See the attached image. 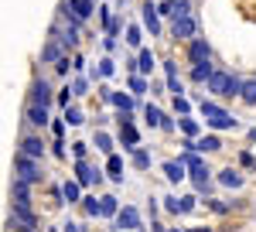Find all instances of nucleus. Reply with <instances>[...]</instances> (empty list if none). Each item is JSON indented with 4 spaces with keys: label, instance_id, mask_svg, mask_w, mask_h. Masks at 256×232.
I'll use <instances>...</instances> for the list:
<instances>
[{
    "label": "nucleus",
    "instance_id": "c9c22d12",
    "mask_svg": "<svg viewBox=\"0 0 256 232\" xmlns=\"http://www.w3.org/2000/svg\"><path fill=\"white\" fill-rule=\"evenodd\" d=\"M96 147H99V150H110V136H106V134H96Z\"/></svg>",
    "mask_w": 256,
    "mask_h": 232
},
{
    "label": "nucleus",
    "instance_id": "423d86ee",
    "mask_svg": "<svg viewBox=\"0 0 256 232\" xmlns=\"http://www.w3.org/2000/svg\"><path fill=\"white\" fill-rule=\"evenodd\" d=\"M18 178H24V181H38V168L31 164V157H28V154L20 157V164H18Z\"/></svg>",
    "mask_w": 256,
    "mask_h": 232
},
{
    "label": "nucleus",
    "instance_id": "0eeeda50",
    "mask_svg": "<svg viewBox=\"0 0 256 232\" xmlns=\"http://www.w3.org/2000/svg\"><path fill=\"white\" fill-rule=\"evenodd\" d=\"M14 198H18V208H28V205H31V198H28V181H24V178L14 181Z\"/></svg>",
    "mask_w": 256,
    "mask_h": 232
},
{
    "label": "nucleus",
    "instance_id": "a878e982",
    "mask_svg": "<svg viewBox=\"0 0 256 232\" xmlns=\"http://www.w3.org/2000/svg\"><path fill=\"white\" fill-rule=\"evenodd\" d=\"M168 86H171V92H181V82H178L174 65H168Z\"/></svg>",
    "mask_w": 256,
    "mask_h": 232
},
{
    "label": "nucleus",
    "instance_id": "9b49d317",
    "mask_svg": "<svg viewBox=\"0 0 256 232\" xmlns=\"http://www.w3.org/2000/svg\"><path fill=\"white\" fill-rule=\"evenodd\" d=\"M72 14H76V18H89V14H92V0H72Z\"/></svg>",
    "mask_w": 256,
    "mask_h": 232
},
{
    "label": "nucleus",
    "instance_id": "2eb2a0df",
    "mask_svg": "<svg viewBox=\"0 0 256 232\" xmlns=\"http://www.w3.org/2000/svg\"><path fill=\"white\" fill-rule=\"evenodd\" d=\"M48 99H52L48 86H44V82H38V86H34V102H38V106H48Z\"/></svg>",
    "mask_w": 256,
    "mask_h": 232
},
{
    "label": "nucleus",
    "instance_id": "c756f323",
    "mask_svg": "<svg viewBox=\"0 0 256 232\" xmlns=\"http://www.w3.org/2000/svg\"><path fill=\"white\" fill-rule=\"evenodd\" d=\"M181 130H184L188 136H195L198 134V123H195V120H181Z\"/></svg>",
    "mask_w": 256,
    "mask_h": 232
},
{
    "label": "nucleus",
    "instance_id": "473e14b6",
    "mask_svg": "<svg viewBox=\"0 0 256 232\" xmlns=\"http://www.w3.org/2000/svg\"><path fill=\"white\" fill-rule=\"evenodd\" d=\"M134 164H137V168H147V164H150V157L144 154V150H137V154H134Z\"/></svg>",
    "mask_w": 256,
    "mask_h": 232
},
{
    "label": "nucleus",
    "instance_id": "412c9836",
    "mask_svg": "<svg viewBox=\"0 0 256 232\" xmlns=\"http://www.w3.org/2000/svg\"><path fill=\"white\" fill-rule=\"evenodd\" d=\"M79 184H82V181H79ZM79 184H76V181H65V188H62V194H65L68 202H79Z\"/></svg>",
    "mask_w": 256,
    "mask_h": 232
},
{
    "label": "nucleus",
    "instance_id": "ddd939ff",
    "mask_svg": "<svg viewBox=\"0 0 256 232\" xmlns=\"http://www.w3.org/2000/svg\"><path fill=\"white\" fill-rule=\"evenodd\" d=\"M218 181H222L226 188H239V184H242V178H239V174L232 171V168H229V171H222V174H218Z\"/></svg>",
    "mask_w": 256,
    "mask_h": 232
},
{
    "label": "nucleus",
    "instance_id": "39448f33",
    "mask_svg": "<svg viewBox=\"0 0 256 232\" xmlns=\"http://www.w3.org/2000/svg\"><path fill=\"white\" fill-rule=\"evenodd\" d=\"M120 136H123V144H126V147H137V130H134V123H130V120H126V116H123V120H120Z\"/></svg>",
    "mask_w": 256,
    "mask_h": 232
},
{
    "label": "nucleus",
    "instance_id": "4c0bfd02",
    "mask_svg": "<svg viewBox=\"0 0 256 232\" xmlns=\"http://www.w3.org/2000/svg\"><path fill=\"white\" fill-rule=\"evenodd\" d=\"M174 110L178 113H188V99H174Z\"/></svg>",
    "mask_w": 256,
    "mask_h": 232
},
{
    "label": "nucleus",
    "instance_id": "7ed1b4c3",
    "mask_svg": "<svg viewBox=\"0 0 256 232\" xmlns=\"http://www.w3.org/2000/svg\"><path fill=\"white\" fill-rule=\"evenodd\" d=\"M116 226H120V229H140L137 208H123V212H116Z\"/></svg>",
    "mask_w": 256,
    "mask_h": 232
},
{
    "label": "nucleus",
    "instance_id": "f704fd0d",
    "mask_svg": "<svg viewBox=\"0 0 256 232\" xmlns=\"http://www.w3.org/2000/svg\"><path fill=\"white\" fill-rule=\"evenodd\" d=\"M174 18H188V4H184V0L174 4Z\"/></svg>",
    "mask_w": 256,
    "mask_h": 232
},
{
    "label": "nucleus",
    "instance_id": "aec40b11",
    "mask_svg": "<svg viewBox=\"0 0 256 232\" xmlns=\"http://www.w3.org/2000/svg\"><path fill=\"white\" fill-rule=\"evenodd\" d=\"M218 147H222V144H218L216 136H202V140L195 144V150H218Z\"/></svg>",
    "mask_w": 256,
    "mask_h": 232
},
{
    "label": "nucleus",
    "instance_id": "f3484780",
    "mask_svg": "<svg viewBox=\"0 0 256 232\" xmlns=\"http://www.w3.org/2000/svg\"><path fill=\"white\" fill-rule=\"evenodd\" d=\"M110 99L116 102V106H120V110H123V113H130V110H134V99H130V96H123V92H113V96H110Z\"/></svg>",
    "mask_w": 256,
    "mask_h": 232
},
{
    "label": "nucleus",
    "instance_id": "9d476101",
    "mask_svg": "<svg viewBox=\"0 0 256 232\" xmlns=\"http://www.w3.org/2000/svg\"><path fill=\"white\" fill-rule=\"evenodd\" d=\"M164 174H168V181H174V184H178V181L184 178V160H178V164H174V160L164 164Z\"/></svg>",
    "mask_w": 256,
    "mask_h": 232
},
{
    "label": "nucleus",
    "instance_id": "1a4fd4ad",
    "mask_svg": "<svg viewBox=\"0 0 256 232\" xmlns=\"http://www.w3.org/2000/svg\"><path fill=\"white\" fill-rule=\"evenodd\" d=\"M168 208L171 212H192L195 208V198H168Z\"/></svg>",
    "mask_w": 256,
    "mask_h": 232
},
{
    "label": "nucleus",
    "instance_id": "dca6fc26",
    "mask_svg": "<svg viewBox=\"0 0 256 232\" xmlns=\"http://www.w3.org/2000/svg\"><path fill=\"white\" fill-rule=\"evenodd\" d=\"M195 78H198V82L212 78V65H208V62H195Z\"/></svg>",
    "mask_w": 256,
    "mask_h": 232
},
{
    "label": "nucleus",
    "instance_id": "393cba45",
    "mask_svg": "<svg viewBox=\"0 0 256 232\" xmlns=\"http://www.w3.org/2000/svg\"><path fill=\"white\" fill-rule=\"evenodd\" d=\"M239 96L246 99V102H256V82H242V92Z\"/></svg>",
    "mask_w": 256,
    "mask_h": 232
},
{
    "label": "nucleus",
    "instance_id": "f8f14e48",
    "mask_svg": "<svg viewBox=\"0 0 256 232\" xmlns=\"http://www.w3.org/2000/svg\"><path fill=\"white\" fill-rule=\"evenodd\" d=\"M192 58L195 62H208V44L198 38V41H192Z\"/></svg>",
    "mask_w": 256,
    "mask_h": 232
},
{
    "label": "nucleus",
    "instance_id": "cd10ccee",
    "mask_svg": "<svg viewBox=\"0 0 256 232\" xmlns=\"http://www.w3.org/2000/svg\"><path fill=\"white\" fill-rule=\"evenodd\" d=\"M120 208H116V198H110V194H106V198H102V215H116Z\"/></svg>",
    "mask_w": 256,
    "mask_h": 232
},
{
    "label": "nucleus",
    "instance_id": "b1692460",
    "mask_svg": "<svg viewBox=\"0 0 256 232\" xmlns=\"http://www.w3.org/2000/svg\"><path fill=\"white\" fill-rule=\"evenodd\" d=\"M123 160H120V157H110V174H113V181H123Z\"/></svg>",
    "mask_w": 256,
    "mask_h": 232
},
{
    "label": "nucleus",
    "instance_id": "2f4dec72",
    "mask_svg": "<svg viewBox=\"0 0 256 232\" xmlns=\"http://www.w3.org/2000/svg\"><path fill=\"white\" fill-rule=\"evenodd\" d=\"M113 72H116V65H113V62H110V58H106V62H102V65H99V76H113Z\"/></svg>",
    "mask_w": 256,
    "mask_h": 232
},
{
    "label": "nucleus",
    "instance_id": "e433bc0d",
    "mask_svg": "<svg viewBox=\"0 0 256 232\" xmlns=\"http://www.w3.org/2000/svg\"><path fill=\"white\" fill-rule=\"evenodd\" d=\"M44 58H48V62L58 58V44H48V48H44Z\"/></svg>",
    "mask_w": 256,
    "mask_h": 232
},
{
    "label": "nucleus",
    "instance_id": "5701e85b",
    "mask_svg": "<svg viewBox=\"0 0 256 232\" xmlns=\"http://www.w3.org/2000/svg\"><path fill=\"white\" fill-rule=\"evenodd\" d=\"M147 123H150V126H164V116H160V110L147 106Z\"/></svg>",
    "mask_w": 256,
    "mask_h": 232
},
{
    "label": "nucleus",
    "instance_id": "f257e3e1",
    "mask_svg": "<svg viewBox=\"0 0 256 232\" xmlns=\"http://www.w3.org/2000/svg\"><path fill=\"white\" fill-rule=\"evenodd\" d=\"M208 92H216V96H236V92H242V82L236 76H229V72H212Z\"/></svg>",
    "mask_w": 256,
    "mask_h": 232
},
{
    "label": "nucleus",
    "instance_id": "c85d7f7f",
    "mask_svg": "<svg viewBox=\"0 0 256 232\" xmlns=\"http://www.w3.org/2000/svg\"><path fill=\"white\" fill-rule=\"evenodd\" d=\"M65 120H68L72 126H79V123H82V113H79V110H68V106H65Z\"/></svg>",
    "mask_w": 256,
    "mask_h": 232
},
{
    "label": "nucleus",
    "instance_id": "6ab92c4d",
    "mask_svg": "<svg viewBox=\"0 0 256 232\" xmlns=\"http://www.w3.org/2000/svg\"><path fill=\"white\" fill-rule=\"evenodd\" d=\"M192 174H195V188H202V192H205V184H208V171L198 164V168H192Z\"/></svg>",
    "mask_w": 256,
    "mask_h": 232
},
{
    "label": "nucleus",
    "instance_id": "a211bd4d",
    "mask_svg": "<svg viewBox=\"0 0 256 232\" xmlns=\"http://www.w3.org/2000/svg\"><path fill=\"white\" fill-rule=\"evenodd\" d=\"M28 123H41V126H44V123H48V113H44V106H34V110L28 113Z\"/></svg>",
    "mask_w": 256,
    "mask_h": 232
},
{
    "label": "nucleus",
    "instance_id": "20e7f679",
    "mask_svg": "<svg viewBox=\"0 0 256 232\" xmlns=\"http://www.w3.org/2000/svg\"><path fill=\"white\" fill-rule=\"evenodd\" d=\"M171 31H174V38H192V34H195V20L192 18H174V28H171Z\"/></svg>",
    "mask_w": 256,
    "mask_h": 232
},
{
    "label": "nucleus",
    "instance_id": "72a5a7b5",
    "mask_svg": "<svg viewBox=\"0 0 256 232\" xmlns=\"http://www.w3.org/2000/svg\"><path fill=\"white\" fill-rule=\"evenodd\" d=\"M126 41H130V44H140V28H130V31H126Z\"/></svg>",
    "mask_w": 256,
    "mask_h": 232
},
{
    "label": "nucleus",
    "instance_id": "6e6552de",
    "mask_svg": "<svg viewBox=\"0 0 256 232\" xmlns=\"http://www.w3.org/2000/svg\"><path fill=\"white\" fill-rule=\"evenodd\" d=\"M158 14H160V10H154V4H147V7H144V24L150 28V34H158V31H160V20H158Z\"/></svg>",
    "mask_w": 256,
    "mask_h": 232
},
{
    "label": "nucleus",
    "instance_id": "7c9ffc66",
    "mask_svg": "<svg viewBox=\"0 0 256 232\" xmlns=\"http://www.w3.org/2000/svg\"><path fill=\"white\" fill-rule=\"evenodd\" d=\"M130 89H134V92H144V89H147V82H144L140 76H134V78H130Z\"/></svg>",
    "mask_w": 256,
    "mask_h": 232
},
{
    "label": "nucleus",
    "instance_id": "4468645a",
    "mask_svg": "<svg viewBox=\"0 0 256 232\" xmlns=\"http://www.w3.org/2000/svg\"><path fill=\"white\" fill-rule=\"evenodd\" d=\"M24 154L28 157H41L44 154V144H41V140H24Z\"/></svg>",
    "mask_w": 256,
    "mask_h": 232
},
{
    "label": "nucleus",
    "instance_id": "bb28decb",
    "mask_svg": "<svg viewBox=\"0 0 256 232\" xmlns=\"http://www.w3.org/2000/svg\"><path fill=\"white\" fill-rule=\"evenodd\" d=\"M140 72H150L154 68V58H150V52H140V65H137Z\"/></svg>",
    "mask_w": 256,
    "mask_h": 232
},
{
    "label": "nucleus",
    "instance_id": "4be33fe9",
    "mask_svg": "<svg viewBox=\"0 0 256 232\" xmlns=\"http://www.w3.org/2000/svg\"><path fill=\"white\" fill-rule=\"evenodd\" d=\"M92 178H96V181H99V171H89V168H86V164H82V160H79V181H82V184H89Z\"/></svg>",
    "mask_w": 256,
    "mask_h": 232
},
{
    "label": "nucleus",
    "instance_id": "f03ea898",
    "mask_svg": "<svg viewBox=\"0 0 256 232\" xmlns=\"http://www.w3.org/2000/svg\"><path fill=\"white\" fill-rule=\"evenodd\" d=\"M202 116H205V123L216 126V130H232V126H236V120L226 113L222 106H216V102H202Z\"/></svg>",
    "mask_w": 256,
    "mask_h": 232
}]
</instances>
